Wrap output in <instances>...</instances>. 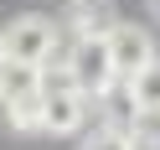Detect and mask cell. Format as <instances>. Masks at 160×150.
<instances>
[{"label":"cell","instance_id":"1","mask_svg":"<svg viewBox=\"0 0 160 150\" xmlns=\"http://www.w3.org/2000/svg\"><path fill=\"white\" fill-rule=\"evenodd\" d=\"M62 73H67V83H72L88 104L103 98L108 88L119 83V78H114V57H108V42H103V36H72Z\"/></svg>","mask_w":160,"mask_h":150},{"label":"cell","instance_id":"2","mask_svg":"<svg viewBox=\"0 0 160 150\" xmlns=\"http://www.w3.org/2000/svg\"><path fill=\"white\" fill-rule=\"evenodd\" d=\"M0 47H5L11 62H26V67H42L47 73V62L57 57V26L47 21V16L26 11V16H16L11 26H0Z\"/></svg>","mask_w":160,"mask_h":150},{"label":"cell","instance_id":"3","mask_svg":"<svg viewBox=\"0 0 160 150\" xmlns=\"http://www.w3.org/2000/svg\"><path fill=\"white\" fill-rule=\"evenodd\" d=\"M88 119V98L67 83V73L42 78V135H78Z\"/></svg>","mask_w":160,"mask_h":150},{"label":"cell","instance_id":"4","mask_svg":"<svg viewBox=\"0 0 160 150\" xmlns=\"http://www.w3.org/2000/svg\"><path fill=\"white\" fill-rule=\"evenodd\" d=\"M103 42H108V57H114V78L119 83H129L134 73H145V67L155 62V36H150L145 26H134V21H114Z\"/></svg>","mask_w":160,"mask_h":150},{"label":"cell","instance_id":"5","mask_svg":"<svg viewBox=\"0 0 160 150\" xmlns=\"http://www.w3.org/2000/svg\"><path fill=\"white\" fill-rule=\"evenodd\" d=\"M42 67H26V62H0V104H16V98H31V93H42Z\"/></svg>","mask_w":160,"mask_h":150},{"label":"cell","instance_id":"6","mask_svg":"<svg viewBox=\"0 0 160 150\" xmlns=\"http://www.w3.org/2000/svg\"><path fill=\"white\" fill-rule=\"evenodd\" d=\"M108 26H114V5L72 0V36H108Z\"/></svg>","mask_w":160,"mask_h":150},{"label":"cell","instance_id":"7","mask_svg":"<svg viewBox=\"0 0 160 150\" xmlns=\"http://www.w3.org/2000/svg\"><path fill=\"white\" fill-rule=\"evenodd\" d=\"M124 88H129V98H134L139 114H160V57L145 67V73H134Z\"/></svg>","mask_w":160,"mask_h":150},{"label":"cell","instance_id":"8","mask_svg":"<svg viewBox=\"0 0 160 150\" xmlns=\"http://www.w3.org/2000/svg\"><path fill=\"white\" fill-rule=\"evenodd\" d=\"M78 150H124V129L98 124V129H88V135H83V145H78Z\"/></svg>","mask_w":160,"mask_h":150},{"label":"cell","instance_id":"9","mask_svg":"<svg viewBox=\"0 0 160 150\" xmlns=\"http://www.w3.org/2000/svg\"><path fill=\"white\" fill-rule=\"evenodd\" d=\"M124 150H160V129H150V124H134L124 135Z\"/></svg>","mask_w":160,"mask_h":150},{"label":"cell","instance_id":"10","mask_svg":"<svg viewBox=\"0 0 160 150\" xmlns=\"http://www.w3.org/2000/svg\"><path fill=\"white\" fill-rule=\"evenodd\" d=\"M150 11H155V21H160V0H150Z\"/></svg>","mask_w":160,"mask_h":150},{"label":"cell","instance_id":"11","mask_svg":"<svg viewBox=\"0 0 160 150\" xmlns=\"http://www.w3.org/2000/svg\"><path fill=\"white\" fill-rule=\"evenodd\" d=\"M0 62H5V47H0Z\"/></svg>","mask_w":160,"mask_h":150}]
</instances>
